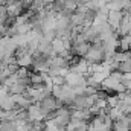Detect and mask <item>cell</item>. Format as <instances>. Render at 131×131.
Masks as SVG:
<instances>
[{"label": "cell", "instance_id": "obj_1", "mask_svg": "<svg viewBox=\"0 0 131 131\" xmlns=\"http://www.w3.org/2000/svg\"><path fill=\"white\" fill-rule=\"evenodd\" d=\"M84 60L90 64H104V49H102V41L96 40L95 43L90 44L87 55Z\"/></svg>", "mask_w": 131, "mask_h": 131}, {"label": "cell", "instance_id": "obj_2", "mask_svg": "<svg viewBox=\"0 0 131 131\" xmlns=\"http://www.w3.org/2000/svg\"><path fill=\"white\" fill-rule=\"evenodd\" d=\"M26 117H28L29 122H44L46 121V116L43 114V111L38 107V104H32L26 110Z\"/></svg>", "mask_w": 131, "mask_h": 131}, {"label": "cell", "instance_id": "obj_3", "mask_svg": "<svg viewBox=\"0 0 131 131\" xmlns=\"http://www.w3.org/2000/svg\"><path fill=\"white\" fill-rule=\"evenodd\" d=\"M122 17H124V14L121 11H108V14H107V25L113 31H116L119 28L121 21H122Z\"/></svg>", "mask_w": 131, "mask_h": 131}]
</instances>
